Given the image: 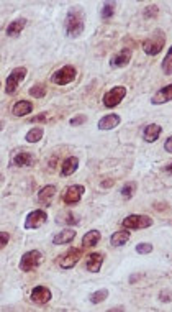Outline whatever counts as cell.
Returning <instances> with one entry per match:
<instances>
[{
  "instance_id": "6da1fadb",
  "label": "cell",
  "mask_w": 172,
  "mask_h": 312,
  "mask_svg": "<svg viewBox=\"0 0 172 312\" xmlns=\"http://www.w3.org/2000/svg\"><path fill=\"white\" fill-rule=\"evenodd\" d=\"M64 28H66L67 38H79L84 33V28H86V15H84V10L79 7L69 8L66 13V20H64Z\"/></svg>"
},
{
  "instance_id": "7a4b0ae2",
  "label": "cell",
  "mask_w": 172,
  "mask_h": 312,
  "mask_svg": "<svg viewBox=\"0 0 172 312\" xmlns=\"http://www.w3.org/2000/svg\"><path fill=\"white\" fill-rule=\"evenodd\" d=\"M164 46H166V33L159 28L152 31V33L143 41V51H145L148 56H157Z\"/></svg>"
},
{
  "instance_id": "3957f363",
  "label": "cell",
  "mask_w": 172,
  "mask_h": 312,
  "mask_svg": "<svg viewBox=\"0 0 172 312\" xmlns=\"http://www.w3.org/2000/svg\"><path fill=\"white\" fill-rule=\"evenodd\" d=\"M152 223H154V220L145 214H131L122 220V227L128 228V230H145V228H150Z\"/></svg>"
},
{
  "instance_id": "277c9868",
  "label": "cell",
  "mask_w": 172,
  "mask_h": 312,
  "mask_svg": "<svg viewBox=\"0 0 172 312\" xmlns=\"http://www.w3.org/2000/svg\"><path fill=\"white\" fill-rule=\"evenodd\" d=\"M43 253H41L40 250H30L26 251V253L22 255L20 258V269L23 273H30L33 271V269H36L38 266L43 263Z\"/></svg>"
},
{
  "instance_id": "5b68a950",
  "label": "cell",
  "mask_w": 172,
  "mask_h": 312,
  "mask_svg": "<svg viewBox=\"0 0 172 312\" xmlns=\"http://www.w3.org/2000/svg\"><path fill=\"white\" fill-rule=\"evenodd\" d=\"M28 74V69L26 67H15L10 74L7 76V81H5V94L7 95H13L18 90V87L23 81H25V77Z\"/></svg>"
},
{
  "instance_id": "8992f818",
  "label": "cell",
  "mask_w": 172,
  "mask_h": 312,
  "mask_svg": "<svg viewBox=\"0 0 172 312\" xmlns=\"http://www.w3.org/2000/svg\"><path fill=\"white\" fill-rule=\"evenodd\" d=\"M84 255V248H69L67 251H64L63 255L58 256V265L59 268L63 269H72L79 261H81Z\"/></svg>"
},
{
  "instance_id": "52a82bcc",
  "label": "cell",
  "mask_w": 172,
  "mask_h": 312,
  "mask_svg": "<svg viewBox=\"0 0 172 312\" xmlns=\"http://www.w3.org/2000/svg\"><path fill=\"white\" fill-rule=\"evenodd\" d=\"M77 77V69L74 66H63L61 69L53 72L51 76V82L56 86H67L71 82L76 81Z\"/></svg>"
},
{
  "instance_id": "ba28073f",
  "label": "cell",
  "mask_w": 172,
  "mask_h": 312,
  "mask_svg": "<svg viewBox=\"0 0 172 312\" xmlns=\"http://www.w3.org/2000/svg\"><path fill=\"white\" fill-rule=\"evenodd\" d=\"M127 97V87L123 86H115L111 87L110 90H107L104 94V97H102V102L107 109H113L117 107V105L122 102V100Z\"/></svg>"
},
{
  "instance_id": "9c48e42d",
  "label": "cell",
  "mask_w": 172,
  "mask_h": 312,
  "mask_svg": "<svg viewBox=\"0 0 172 312\" xmlns=\"http://www.w3.org/2000/svg\"><path fill=\"white\" fill-rule=\"evenodd\" d=\"M84 192H86V186L72 184V186H69V187H66V189L63 191L61 199H63V202L66 205H76V204L81 202Z\"/></svg>"
},
{
  "instance_id": "30bf717a",
  "label": "cell",
  "mask_w": 172,
  "mask_h": 312,
  "mask_svg": "<svg viewBox=\"0 0 172 312\" xmlns=\"http://www.w3.org/2000/svg\"><path fill=\"white\" fill-rule=\"evenodd\" d=\"M46 222H48V214H46V210H43V209L31 210L25 219V228L26 230H36V228H40Z\"/></svg>"
},
{
  "instance_id": "8fae6325",
  "label": "cell",
  "mask_w": 172,
  "mask_h": 312,
  "mask_svg": "<svg viewBox=\"0 0 172 312\" xmlns=\"http://www.w3.org/2000/svg\"><path fill=\"white\" fill-rule=\"evenodd\" d=\"M51 297H53V292L46 286H35L30 292V299L36 306H46L51 301Z\"/></svg>"
},
{
  "instance_id": "7c38bea8",
  "label": "cell",
  "mask_w": 172,
  "mask_h": 312,
  "mask_svg": "<svg viewBox=\"0 0 172 312\" xmlns=\"http://www.w3.org/2000/svg\"><path fill=\"white\" fill-rule=\"evenodd\" d=\"M131 56H133L131 48L120 49L118 53H115L113 56L110 58V66L113 67V69H122V67H127L129 64V61H131Z\"/></svg>"
},
{
  "instance_id": "4fadbf2b",
  "label": "cell",
  "mask_w": 172,
  "mask_h": 312,
  "mask_svg": "<svg viewBox=\"0 0 172 312\" xmlns=\"http://www.w3.org/2000/svg\"><path fill=\"white\" fill-rule=\"evenodd\" d=\"M54 196H56V186L53 184L43 186L38 192V204H41L43 207H49L54 201Z\"/></svg>"
},
{
  "instance_id": "5bb4252c",
  "label": "cell",
  "mask_w": 172,
  "mask_h": 312,
  "mask_svg": "<svg viewBox=\"0 0 172 312\" xmlns=\"http://www.w3.org/2000/svg\"><path fill=\"white\" fill-rule=\"evenodd\" d=\"M120 122H122L120 115H117V113H108V115L100 118L99 123H97V128H99L100 132H108V130L117 128L120 125Z\"/></svg>"
},
{
  "instance_id": "9a60e30c",
  "label": "cell",
  "mask_w": 172,
  "mask_h": 312,
  "mask_svg": "<svg viewBox=\"0 0 172 312\" xmlns=\"http://www.w3.org/2000/svg\"><path fill=\"white\" fill-rule=\"evenodd\" d=\"M105 261V255L104 253H99V251H94V253H90L87 256V261H86V268L87 271L90 273H99L102 269V265H104Z\"/></svg>"
},
{
  "instance_id": "2e32d148",
  "label": "cell",
  "mask_w": 172,
  "mask_h": 312,
  "mask_svg": "<svg viewBox=\"0 0 172 312\" xmlns=\"http://www.w3.org/2000/svg\"><path fill=\"white\" fill-rule=\"evenodd\" d=\"M26 23H28L26 18H15V20L7 25L5 35L8 36V38H18V36L22 35V31L25 30Z\"/></svg>"
},
{
  "instance_id": "e0dca14e",
  "label": "cell",
  "mask_w": 172,
  "mask_h": 312,
  "mask_svg": "<svg viewBox=\"0 0 172 312\" xmlns=\"http://www.w3.org/2000/svg\"><path fill=\"white\" fill-rule=\"evenodd\" d=\"M79 164H81V159H79L77 156H67L61 164V176L63 178L72 176L79 169Z\"/></svg>"
},
{
  "instance_id": "ac0fdd59",
  "label": "cell",
  "mask_w": 172,
  "mask_h": 312,
  "mask_svg": "<svg viewBox=\"0 0 172 312\" xmlns=\"http://www.w3.org/2000/svg\"><path fill=\"white\" fill-rule=\"evenodd\" d=\"M162 133V127L157 125V123H150V125H146L143 128V140L146 141V143H154L156 140H159Z\"/></svg>"
},
{
  "instance_id": "d6986e66",
  "label": "cell",
  "mask_w": 172,
  "mask_h": 312,
  "mask_svg": "<svg viewBox=\"0 0 172 312\" xmlns=\"http://www.w3.org/2000/svg\"><path fill=\"white\" fill-rule=\"evenodd\" d=\"M172 100V84L164 86L162 89H159L157 92L151 97V104L152 105H161V104H167Z\"/></svg>"
},
{
  "instance_id": "ffe728a7",
  "label": "cell",
  "mask_w": 172,
  "mask_h": 312,
  "mask_svg": "<svg viewBox=\"0 0 172 312\" xmlns=\"http://www.w3.org/2000/svg\"><path fill=\"white\" fill-rule=\"evenodd\" d=\"M129 237H131V233H129L128 228H125V230H118V232H115L110 235V245L115 246V248H122V246H125L128 243Z\"/></svg>"
},
{
  "instance_id": "44dd1931",
  "label": "cell",
  "mask_w": 172,
  "mask_h": 312,
  "mask_svg": "<svg viewBox=\"0 0 172 312\" xmlns=\"http://www.w3.org/2000/svg\"><path fill=\"white\" fill-rule=\"evenodd\" d=\"M76 230L74 228H63L59 233H56L53 237V243L54 245H67V243H71L74 238H76Z\"/></svg>"
},
{
  "instance_id": "7402d4cb",
  "label": "cell",
  "mask_w": 172,
  "mask_h": 312,
  "mask_svg": "<svg viewBox=\"0 0 172 312\" xmlns=\"http://www.w3.org/2000/svg\"><path fill=\"white\" fill-rule=\"evenodd\" d=\"M35 105L30 102V100H18V102L12 107V113L13 117H25L28 113L33 112Z\"/></svg>"
},
{
  "instance_id": "603a6c76",
  "label": "cell",
  "mask_w": 172,
  "mask_h": 312,
  "mask_svg": "<svg viewBox=\"0 0 172 312\" xmlns=\"http://www.w3.org/2000/svg\"><path fill=\"white\" fill-rule=\"evenodd\" d=\"M100 238L102 235L99 230H89L82 237V243H81L82 248H95V246L99 245Z\"/></svg>"
},
{
  "instance_id": "cb8c5ba5",
  "label": "cell",
  "mask_w": 172,
  "mask_h": 312,
  "mask_svg": "<svg viewBox=\"0 0 172 312\" xmlns=\"http://www.w3.org/2000/svg\"><path fill=\"white\" fill-rule=\"evenodd\" d=\"M12 164H13L15 168H26V166H31V164H33V155H31V153H26V151H20L18 155L13 156Z\"/></svg>"
},
{
  "instance_id": "d4e9b609",
  "label": "cell",
  "mask_w": 172,
  "mask_h": 312,
  "mask_svg": "<svg viewBox=\"0 0 172 312\" xmlns=\"http://www.w3.org/2000/svg\"><path fill=\"white\" fill-rule=\"evenodd\" d=\"M117 5H118L117 2H105L100 10L102 20H110V18L115 15V8H117Z\"/></svg>"
},
{
  "instance_id": "484cf974",
  "label": "cell",
  "mask_w": 172,
  "mask_h": 312,
  "mask_svg": "<svg viewBox=\"0 0 172 312\" xmlns=\"http://www.w3.org/2000/svg\"><path fill=\"white\" fill-rule=\"evenodd\" d=\"M43 135H44L43 128H41V127H35V128H31V130L26 133L25 140L28 141V143H38V141L43 138Z\"/></svg>"
},
{
  "instance_id": "4316f807",
  "label": "cell",
  "mask_w": 172,
  "mask_h": 312,
  "mask_svg": "<svg viewBox=\"0 0 172 312\" xmlns=\"http://www.w3.org/2000/svg\"><path fill=\"white\" fill-rule=\"evenodd\" d=\"M134 192H136V182H125L122 186V189H120V194L125 201H129L131 197L134 196Z\"/></svg>"
},
{
  "instance_id": "83f0119b",
  "label": "cell",
  "mask_w": 172,
  "mask_h": 312,
  "mask_svg": "<svg viewBox=\"0 0 172 312\" xmlns=\"http://www.w3.org/2000/svg\"><path fill=\"white\" fill-rule=\"evenodd\" d=\"M108 289H99V291H94L92 294L89 296V301L92 304H100V302L107 301V297H108Z\"/></svg>"
},
{
  "instance_id": "f1b7e54d",
  "label": "cell",
  "mask_w": 172,
  "mask_h": 312,
  "mask_svg": "<svg viewBox=\"0 0 172 312\" xmlns=\"http://www.w3.org/2000/svg\"><path fill=\"white\" fill-rule=\"evenodd\" d=\"M161 67H162V72H164L166 76H172V46L169 48V51H167L164 59H162Z\"/></svg>"
},
{
  "instance_id": "f546056e",
  "label": "cell",
  "mask_w": 172,
  "mask_h": 312,
  "mask_svg": "<svg viewBox=\"0 0 172 312\" xmlns=\"http://www.w3.org/2000/svg\"><path fill=\"white\" fill-rule=\"evenodd\" d=\"M46 86L44 84H35V86H31L30 87V90H28V92H30V95L31 97H35V99H43L44 95H46Z\"/></svg>"
},
{
  "instance_id": "4dcf8cb0",
  "label": "cell",
  "mask_w": 172,
  "mask_h": 312,
  "mask_svg": "<svg viewBox=\"0 0 172 312\" xmlns=\"http://www.w3.org/2000/svg\"><path fill=\"white\" fill-rule=\"evenodd\" d=\"M61 217H64V220H58V223H72V225H79L81 223V219L77 217V215H74L72 212H66L64 215H61Z\"/></svg>"
},
{
  "instance_id": "1f68e13d",
  "label": "cell",
  "mask_w": 172,
  "mask_h": 312,
  "mask_svg": "<svg viewBox=\"0 0 172 312\" xmlns=\"http://www.w3.org/2000/svg\"><path fill=\"white\" fill-rule=\"evenodd\" d=\"M134 250H136L138 255H150L152 250H154V246H152V243H138L136 246H134Z\"/></svg>"
},
{
  "instance_id": "d6a6232c",
  "label": "cell",
  "mask_w": 172,
  "mask_h": 312,
  "mask_svg": "<svg viewBox=\"0 0 172 312\" xmlns=\"http://www.w3.org/2000/svg\"><path fill=\"white\" fill-rule=\"evenodd\" d=\"M143 17L146 18V20H150V18H157L159 17V8L156 5H150L145 8V12H143Z\"/></svg>"
},
{
  "instance_id": "836d02e7",
  "label": "cell",
  "mask_w": 172,
  "mask_h": 312,
  "mask_svg": "<svg viewBox=\"0 0 172 312\" xmlns=\"http://www.w3.org/2000/svg\"><path fill=\"white\" fill-rule=\"evenodd\" d=\"M159 301L167 304V302H172V289H162L159 292Z\"/></svg>"
},
{
  "instance_id": "e575fe53",
  "label": "cell",
  "mask_w": 172,
  "mask_h": 312,
  "mask_svg": "<svg viewBox=\"0 0 172 312\" xmlns=\"http://www.w3.org/2000/svg\"><path fill=\"white\" fill-rule=\"evenodd\" d=\"M86 122H87V117L81 113V115L72 117L71 120H69V125H71V127H79V125H84Z\"/></svg>"
},
{
  "instance_id": "d590c367",
  "label": "cell",
  "mask_w": 172,
  "mask_h": 312,
  "mask_svg": "<svg viewBox=\"0 0 172 312\" xmlns=\"http://www.w3.org/2000/svg\"><path fill=\"white\" fill-rule=\"evenodd\" d=\"M8 242H10V233L8 232L0 233V248H5V246L8 245Z\"/></svg>"
},
{
  "instance_id": "8d00e7d4",
  "label": "cell",
  "mask_w": 172,
  "mask_h": 312,
  "mask_svg": "<svg viewBox=\"0 0 172 312\" xmlns=\"http://www.w3.org/2000/svg\"><path fill=\"white\" fill-rule=\"evenodd\" d=\"M48 120V112H43V113H40V115H36L33 118H30V122H46Z\"/></svg>"
},
{
  "instance_id": "74e56055",
  "label": "cell",
  "mask_w": 172,
  "mask_h": 312,
  "mask_svg": "<svg viewBox=\"0 0 172 312\" xmlns=\"http://www.w3.org/2000/svg\"><path fill=\"white\" fill-rule=\"evenodd\" d=\"M164 150L167 151V153H172V135L166 138V141H164Z\"/></svg>"
},
{
  "instance_id": "f35d334b",
  "label": "cell",
  "mask_w": 172,
  "mask_h": 312,
  "mask_svg": "<svg viewBox=\"0 0 172 312\" xmlns=\"http://www.w3.org/2000/svg\"><path fill=\"white\" fill-rule=\"evenodd\" d=\"M141 278H143V274H141V273H138L136 276H131V278L128 279V281H129V283H136L138 279H141Z\"/></svg>"
},
{
  "instance_id": "ab89813d",
  "label": "cell",
  "mask_w": 172,
  "mask_h": 312,
  "mask_svg": "<svg viewBox=\"0 0 172 312\" xmlns=\"http://www.w3.org/2000/svg\"><path fill=\"white\" fill-rule=\"evenodd\" d=\"M164 173L166 174H171V176H172V163H169L167 166H164Z\"/></svg>"
}]
</instances>
